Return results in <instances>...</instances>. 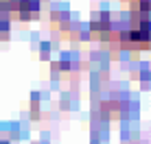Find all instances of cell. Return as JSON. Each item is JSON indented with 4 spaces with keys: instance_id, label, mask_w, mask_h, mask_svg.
Here are the masks:
<instances>
[{
    "instance_id": "cell-1",
    "label": "cell",
    "mask_w": 151,
    "mask_h": 144,
    "mask_svg": "<svg viewBox=\"0 0 151 144\" xmlns=\"http://www.w3.org/2000/svg\"><path fill=\"white\" fill-rule=\"evenodd\" d=\"M11 11H18L20 18H31L37 11V0H11Z\"/></svg>"
},
{
    "instance_id": "cell-2",
    "label": "cell",
    "mask_w": 151,
    "mask_h": 144,
    "mask_svg": "<svg viewBox=\"0 0 151 144\" xmlns=\"http://www.w3.org/2000/svg\"><path fill=\"white\" fill-rule=\"evenodd\" d=\"M2 35H7V22L0 20V37H2Z\"/></svg>"
}]
</instances>
